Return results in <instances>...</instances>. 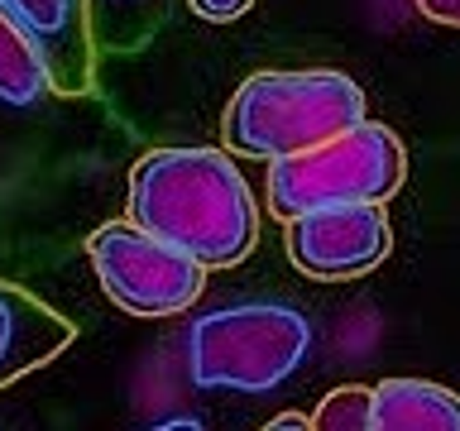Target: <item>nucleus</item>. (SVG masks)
<instances>
[{"instance_id": "obj_11", "label": "nucleus", "mask_w": 460, "mask_h": 431, "mask_svg": "<svg viewBox=\"0 0 460 431\" xmlns=\"http://www.w3.org/2000/svg\"><path fill=\"white\" fill-rule=\"evenodd\" d=\"M96 53H139L164 29L172 0H86Z\"/></svg>"}, {"instance_id": "obj_12", "label": "nucleus", "mask_w": 460, "mask_h": 431, "mask_svg": "<svg viewBox=\"0 0 460 431\" xmlns=\"http://www.w3.org/2000/svg\"><path fill=\"white\" fill-rule=\"evenodd\" d=\"M312 427L316 431H374V388H359V383L331 388L316 402Z\"/></svg>"}, {"instance_id": "obj_7", "label": "nucleus", "mask_w": 460, "mask_h": 431, "mask_svg": "<svg viewBox=\"0 0 460 431\" xmlns=\"http://www.w3.org/2000/svg\"><path fill=\"white\" fill-rule=\"evenodd\" d=\"M29 39L39 43L49 63L58 96H86L96 77V39H92V5L86 0H0Z\"/></svg>"}, {"instance_id": "obj_8", "label": "nucleus", "mask_w": 460, "mask_h": 431, "mask_svg": "<svg viewBox=\"0 0 460 431\" xmlns=\"http://www.w3.org/2000/svg\"><path fill=\"white\" fill-rule=\"evenodd\" d=\"M77 340V326L29 287L0 278V388L20 383L24 374L43 369Z\"/></svg>"}, {"instance_id": "obj_14", "label": "nucleus", "mask_w": 460, "mask_h": 431, "mask_svg": "<svg viewBox=\"0 0 460 431\" xmlns=\"http://www.w3.org/2000/svg\"><path fill=\"white\" fill-rule=\"evenodd\" d=\"M417 10L427 14L431 24H446V29H460V0H412Z\"/></svg>"}, {"instance_id": "obj_10", "label": "nucleus", "mask_w": 460, "mask_h": 431, "mask_svg": "<svg viewBox=\"0 0 460 431\" xmlns=\"http://www.w3.org/2000/svg\"><path fill=\"white\" fill-rule=\"evenodd\" d=\"M49 96H58V82L39 43L10 14H0V106H39Z\"/></svg>"}, {"instance_id": "obj_13", "label": "nucleus", "mask_w": 460, "mask_h": 431, "mask_svg": "<svg viewBox=\"0 0 460 431\" xmlns=\"http://www.w3.org/2000/svg\"><path fill=\"white\" fill-rule=\"evenodd\" d=\"M187 10L207 24H235L254 10V0H187Z\"/></svg>"}, {"instance_id": "obj_9", "label": "nucleus", "mask_w": 460, "mask_h": 431, "mask_svg": "<svg viewBox=\"0 0 460 431\" xmlns=\"http://www.w3.org/2000/svg\"><path fill=\"white\" fill-rule=\"evenodd\" d=\"M374 431H460V393L431 379H384L374 388Z\"/></svg>"}, {"instance_id": "obj_2", "label": "nucleus", "mask_w": 460, "mask_h": 431, "mask_svg": "<svg viewBox=\"0 0 460 431\" xmlns=\"http://www.w3.org/2000/svg\"><path fill=\"white\" fill-rule=\"evenodd\" d=\"M369 120V101L355 77L336 67H264L226 101L221 144L235 158H288Z\"/></svg>"}, {"instance_id": "obj_6", "label": "nucleus", "mask_w": 460, "mask_h": 431, "mask_svg": "<svg viewBox=\"0 0 460 431\" xmlns=\"http://www.w3.org/2000/svg\"><path fill=\"white\" fill-rule=\"evenodd\" d=\"M283 250L316 283H355L394 254V225L384 201H331L288 221Z\"/></svg>"}, {"instance_id": "obj_5", "label": "nucleus", "mask_w": 460, "mask_h": 431, "mask_svg": "<svg viewBox=\"0 0 460 431\" xmlns=\"http://www.w3.org/2000/svg\"><path fill=\"white\" fill-rule=\"evenodd\" d=\"M86 264H92L101 293L125 316L139 321H168L197 307L207 293V264L178 244L158 240L154 230L125 221H106L86 235Z\"/></svg>"}, {"instance_id": "obj_3", "label": "nucleus", "mask_w": 460, "mask_h": 431, "mask_svg": "<svg viewBox=\"0 0 460 431\" xmlns=\"http://www.w3.org/2000/svg\"><path fill=\"white\" fill-rule=\"evenodd\" d=\"M187 374L216 393H273L312 355V321L288 302H235L187 326Z\"/></svg>"}, {"instance_id": "obj_4", "label": "nucleus", "mask_w": 460, "mask_h": 431, "mask_svg": "<svg viewBox=\"0 0 460 431\" xmlns=\"http://www.w3.org/2000/svg\"><path fill=\"white\" fill-rule=\"evenodd\" d=\"M408 178V149L384 120H359L345 135L269 163V216L293 221L331 201H388Z\"/></svg>"}, {"instance_id": "obj_1", "label": "nucleus", "mask_w": 460, "mask_h": 431, "mask_svg": "<svg viewBox=\"0 0 460 431\" xmlns=\"http://www.w3.org/2000/svg\"><path fill=\"white\" fill-rule=\"evenodd\" d=\"M129 221L207 268H235L259 244V201L230 149H149L129 163Z\"/></svg>"}, {"instance_id": "obj_15", "label": "nucleus", "mask_w": 460, "mask_h": 431, "mask_svg": "<svg viewBox=\"0 0 460 431\" xmlns=\"http://www.w3.org/2000/svg\"><path fill=\"white\" fill-rule=\"evenodd\" d=\"M307 427H312L307 412H279V417L269 422V431H307Z\"/></svg>"}]
</instances>
